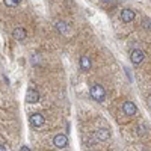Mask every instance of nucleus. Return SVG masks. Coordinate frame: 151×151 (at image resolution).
<instances>
[{"instance_id": "obj_11", "label": "nucleus", "mask_w": 151, "mask_h": 151, "mask_svg": "<svg viewBox=\"0 0 151 151\" xmlns=\"http://www.w3.org/2000/svg\"><path fill=\"white\" fill-rule=\"evenodd\" d=\"M80 68L83 71H88L91 68V58L89 56H82L80 58Z\"/></svg>"}, {"instance_id": "obj_6", "label": "nucleus", "mask_w": 151, "mask_h": 151, "mask_svg": "<svg viewBox=\"0 0 151 151\" xmlns=\"http://www.w3.org/2000/svg\"><path fill=\"white\" fill-rule=\"evenodd\" d=\"M26 101L27 103H36L40 101V92H38L36 89H33V88H30V89H27V94H26Z\"/></svg>"}, {"instance_id": "obj_16", "label": "nucleus", "mask_w": 151, "mask_h": 151, "mask_svg": "<svg viewBox=\"0 0 151 151\" xmlns=\"http://www.w3.org/2000/svg\"><path fill=\"white\" fill-rule=\"evenodd\" d=\"M100 2H101V3H109L110 0H100Z\"/></svg>"}, {"instance_id": "obj_8", "label": "nucleus", "mask_w": 151, "mask_h": 151, "mask_svg": "<svg viewBox=\"0 0 151 151\" xmlns=\"http://www.w3.org/2000/svg\"><path fill=\"white\" fill-rule=\"evenodd\" d=\"M44 116L41 115V113H33V115H30V124L33 125V127H41V125L44 124Z\"/></svg>"}, {"instance_id": "obj_4", "label": "nucleus", "mask_w": 151, "mask_h": 151, "mask_svg": "<svg viewBox=\"0 0 151 151\" xmlns=\"http://www.w3.org/2000/svg\"><path fill=\"white\" fill-rule=\"evenodd\" d=\"M122 110H124V113H125L127 116H133V115H136L137 107H136V104L132 103V101H125V103L122 104Z\"/></svg>"}, {"instance_id": "obj_2", "label": "nucleus", "mask_w": 151, "mask_h": 151, "mask_svg": "<svg viewBox=\"0 0 151 151\" xmlns=\"http://www.w3.org/2000/svg\"><path fill=\"white\" fill-rule=\"evenodd\" d=\"M145 59V53L142 52V50H139V48H136V50H133V52L130 53V60H132V64L133 65H139V64H142V60Z\"/></svg>"}, {"instance_id": "obj_9", "label": "nucleus", "mask_w": 151, "mask_h": 151, "mask_svg": "<svg viewBox=\"0 0 151 151\" xmlns=\"http://www.w3.org/2000/svg\"><path fill=\"white\" fill-rule=\"evenodd\" d=\"M12 35H14V38L17 41H23V40H26V36H27V32L24 27H15L14 32H12Z\"/></svg>"}, {"instance_id": "obj_14", "label": "nucleus", "mask_w": 151, "mask_h": 151, "mask_svg": "<svg viewBox=\"0 0 151 151\" xmlns=\"http://www.w3.org/2000/svg\"><path fill=\"white\" fill-rule=\"evenodd\" d=\"M20 151H30V148L24 145V147H21V148H20Z\"/></svg>"}, {"instance_id": "obj_12", "label": "nucleus", "mask_w": 151, "mask_h": 151, "mask_svg": "<svg viewBox=\"0 0 151 151\" xmlns=\"http://www.w3.org/2000/svg\"><path fill=\"white\" fill-rule=\"evenodd\" d=\"M3 3H5L8 8H15V6L18 5L17 0H3Z\"/></svg>"}, {"instance_id": "obj_7", "label": "nucleus", "mask_w": 151, "mask_h": 151, "mask_svg": "<svg viewBox=\"0 0 151 151\" xmlns=\"http://www.w3.org/2000/svg\"><path fill=\"white\" fill-rule=\"evenodd\" d=\"M119 17H121V20H122L124 23H130V21L134 20L136 14H134V11H132V9H122Z\"/></svg>"}, {"instance_id": "obj_3", "label": "nucleus", "mask_w": 151, "mask_h": 151, "mask_svg": "<svg viewBox=\"0 0 151 151\" xmlns=\"http://www.w3.org/2000/svg\"><path fill=\"white\" fill-rule=\"evenodd\" d=\"M53 144H55V147H58V148H65V147L68 145V137H67L65 134L59 133V134H56V136L53 137Z\"/></svg>"}, {"instance_id": "obj_10", "label": "nucleus", "mask_w": 151, "mask_h": 151, "mask_svg": "<svg viewBox=\"0 0 151 151\" xmlns=\"http://www.w3.org/2000/svg\"><path fill=\"white\" fill-rule=\"evenodd\" d=\"M56 30L59 33H68L70 32V24L67 21H58L56 23Z\"/></svg>"}, {"instance_id": "obj_15", "label": "nucleus", "mask_w": 151, "mask_h": 151, "mask_svg": "<svg viewBox=\"0 0 151 151\" xmlns=\"http://www.w3.org/2000/svg\"><path fill=\"white\" fill-rule=\"evenodd\" d=\"M0 151H6V148H5L3 145H0Z\"/></svg>"}, {"instance_id": "obj_5", "label": "nucleus", "mask_w": 151, "mask_h": 151, "mask_svg": "<svg viewBox=\"0 0 151 151\" xmlns=\"http://www.w3.org/2000/svg\"><path fill=\"white\" fill-rule=\"evenodd\" d=\"M94 136H95L97 141L104 142V141H109V139H110V132H109L107 129H98V130L95 132Z\"/></svg>"}, {"instance_id": "obj_13", "label": "nucleus", "mask_w": 151, "mask_h": 151, "mask_svg": "<svg viewBox=\"0 0 151 151\" xmlns=\"http://www.w3.org/2000/svg\"><path fill=\"white\" fill-rule=\"evenodd\" d=\"M142 26H144V29H151V20L150 18H144Z\"/></svg>"}, {"instance_id": "obj_1", "label": "nucleus", "mask_w": 151, "mask_h": 151, "mask_svg": "<svg viewBox=\"0 0 151 151\" xmlns=\"http://www.w3.org/2000/svg\"><path fill=\"white\" fill-rule=\"evenodd\" d=\"M89 94H91V97L95 100V101H98V103L104 101V98H106V89H104L101 85H98V83L94 85V86L91 88Z\"/></svg>"}, {"instance_id": "obj_17", "label": "nucleus", "mask_w": 151, "mask_h": 151, "mask_svg": "<svg viewBox=\"0 0 151 151\" xmlns=\"http://www.w3.org/2000/svg\"><path fill=\"white\" fill-rule=\"evenodd\" d=\"M17 2H18V3H20V2H21V0H17Z\"/></svg>"}]
</instances>
